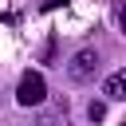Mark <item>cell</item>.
Masks as SVG:
<instances>
[{"label":"cell","mask_w":126,"mask_h":126,"mask_svg":"<svg viewBox=\"0 0 126 126\" xmlns=\"http://www.w3.org/2000/svg\"><path fill=\"white\" fill-rule=\"evenodd\" d=\"M43 98H47L43 75H39V71H24V75H20V87H16V102H20V106H39Z\"/></svg>","instance_id":"1"},{"label":"cell","mask_w":126,"mask_h":126,"mask_svg":"<svg viewBox=\"0 0 126 126\" xmlns=\"http://www.w3.org/2000/svg\"><path fill=\"white\" fill-rule=\"evenodd\" d=\"M94 71H98V51H94V47L75 51V55H71V63H67L71 83H91V79H94Z\"/></svg>","instance_id":"2"},{"label":"cell","mask_w":126,"mask_h":126,"mask_svg":"<svg viewBox=\"0 0 126 126\" xmlns=\"http://www.w3.org/2000/svg\"><path fill=\"white\" fill-rule=\"evenodd\" d=\"M102 94H106V102H126V67L106 75V83H102Z\"/></svg>","instance_id":"3"},{"label":"cell","mask_w":126,"mask_h":126,"mask_svg":"<svg viewBox=\"0 0 126 126\" xmlns=\"http://www.w3.org/2000/svg\"><path fill=\"white\" fill-rule=\"evenodd\" d=\"M87 118H91V122H102V118H106V102H91V106H87Z\"/></svg>","instance_id":"4"},{"label":"cell","mask_w":126,"mask_h":126,"mask_svg":"<svg viewBox=\"0 0 126 126\" xmlns=\"http://www.w3.org/2000/svg\"><path fill=\"white\" fill-rule=\"evenodd\" d=\"M118 24H122V32H126V4L118 8Z\"/></svg>","instance_id":"5"},{"label":"cell","mask_w":126,"mask_h":126,"mask_svg":"<svg viewBox=\"0 0 126 126\" xmlns=\"http://www.w3.org/2000/svg\"><path fill=\"white\" fill-rule=\"evenodd\" d=\"M122 126H126V118H122Z\"/></svg>","instance_id":"6"}]
</instances>
